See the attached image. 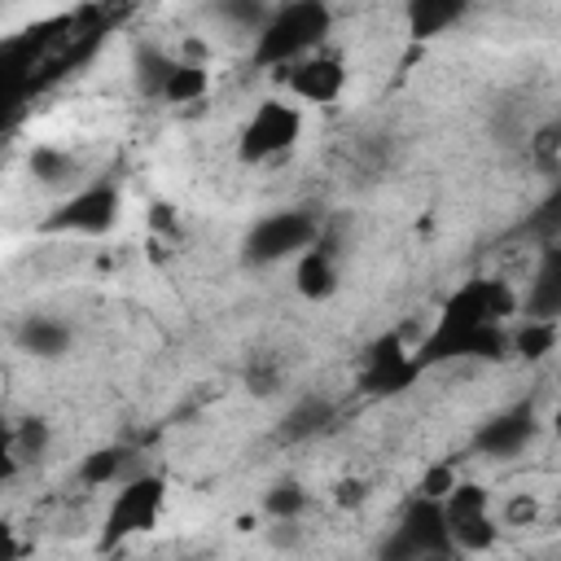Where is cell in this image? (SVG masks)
<instances>
[{
	"label": "cell",
	"mask_w": 561,
	"mask_h": 561,
	"mask_svg": "<svg viewBox=\"0 0 561 561\" xmlns=\"http://www.w3.org/2000/svg\"><path fill=\"white\" fill-rule=\"evenodd\" d=\"M333 31V9L320 0H294V4H272L267 22L259 26V35L250 39V66L280 75L294 61L311 57L316 48L329 44Z\"/></svg>",
	"instance_id": "obj_1"
},
{
	"label": "cell",
	"mask_w": 561,
	"mask_h": 561,
	"mask_svg": "<svg viewBox=\"0 0 561 561\" xmlns=\"http://www.w3.org/2000/svg\"><path fill=\"white\" fill-rule=\"evenodd\" d=\"M171 504V482L158 469H136L131 478H123L110 495L105 508L96 517V552H118L140 535H153L167 517Z\"/></svg>",
	"instance_id": "obj_2"
},
{
	"label": "cell",
	"mask_w": 561,
	"mask_h": 561,
	"mask_svg": "<svg viewBox=\"0 0 561 561\" xmlns=\"http://www.w3.org/2000/svg\"><path fill=\"white\" fill-rule=\"evenodd\" d=\"M302 131H307V110H302L298 101H289L285 92L272 88L267 96H259V101L245 110V118H241V127H237V158H241L245 167L285 162V158L298 149Z\"/></svg>",
	"instance_id": "obj_3"
},
{
	"label": "cell",
	"mask_w": 561,
	"mask_h": 561,
	"mask_svg": "<svg viewBox=\"0 0 561 561\" xmlns=\"http://www.w3.org/2000/svg\"><path fill=\"white\" fill-rule=\"evenodd\" d=\"M123 219V188L110 175H88L79 188L61 193L53 210L35 224L39 237H105Z\"/></svg>",
	"instance_id": "obj_4"
},
{
	"label": "cell",
	"mask_w": 561,
	"mask_h": 561,
	"mask_svg": "<svg viewBox=\"0 0 561 561\" xmlns=\"http://www.w3.org/2000/svg\"><path fill=\"white\" fill-rule=\"evenodd\" d=\"M320 215L302 210V206H285V210H263L245 237H241V254L250 267H272V263H294L302 250H311L320 241Z\"/></svg>",
	"instance_id": "obj_5"
},
{
	"label": "cell",
	"mask_w": 561,
	"mask_h": 561,
	"mask_svg": "<svg viewBox=\"0 0 561 561\" xmlns=\"http://www.w3.org/2000/svg\"><path fill=\"white\" fill-rule=\"evenodd\" d=\"M443 517H447V535H451V543H456V552L465 561L491 552L500 543V535H504L495 495L478 478H460L456 482V491L443 500Z\"/></svg>",
	"instance_id": "obj_6"
},
{
	"label": "cell",
	"mask_w": 561,
	"mask_h": 561,
	"mask_svg": "<svg viewBox=\"0 0 561 561\" xmlns=\"http://www.w3.org/2000/svg\"><path fill=\"white\" fill-rule=\"evenodd\" d=\"M272 83H276V92H285V96L298 101L302 110H329V105H337V101L346 96L351 70H346V57L324 44V48H316L311 57L294 61L289 70L272 75Z\"/></svg>",
	"instance_id": "obj_7"
},
{
	"label": "cell",
	"mask_w": 561,
	"mask_h": 561,
	"mask_svg": "<svg viewBox=\"0 0 561 561\" xmlns=\"http://www.w3.org/2000/svg\"><path fill=\"white\" fill-rule=\"evenodd\" d=\"M438 552H456V543L447 535L443 504L412 495L408 508L399 513V522L390 526L386 543H381V561H430Z\"/></svg>",
	"instance_id": "obj_8"
},
{
	"label": "cell",
	"mask_w": 561,
	"mask_h": 561,
	"mask_svg": "<svg viewBox=\"0 0 561 561\" xmlns=\"http://www.w3.org/2000/svg\"><path fill=\"white\" fill-rule=\"evenodd\" d=\"M421 373H425V364H421L416 342H408L403 333H386L364 351L359 390L373 399H390V394H403Z\"/></svg>",
	"instance_id": "obj_9"
},
{
	"label": "cell",
	"mask_w": 561,
	"mask_h": 561,
	"mask_svg": "<svg viewBox=\"0 0 561 561\" xmlns=\"http://www.w3.org/2000/svg\"><path fill=\"white\" fill-rule=\"evenodd\" d=\"M517 294H522V316L517 320L561 324V237H552L535 250L526 280H517Z\"/></svg>",
	"instance_id": "obj_10"
},
{
	"label": "cell",
	"mask_w": 561,
	"mask_h": 561,
	"mask_svg": "<svg viewBox=\"0 0 561 561\" xmlns=\"http://www.w3.org/2000/svg\"><path fill=\"white\" fill-rule=\"evenodd\" d=\"M535 434H539L535 408H530V403H517V408H504V412H495L491 421H482L478 434H473V447H478L482 456H491V460H508V456L526 451V447L535 443Z\"/></svg>",
	"instance_id": "obj_11"
},
{
	"label": "cell",
	"mask_w": 561,
	"mask_h": 561,
	"mask_svg": "<svg viewBox=\"0 0 561 561\" xmlns=\"http://www.w3.org/2000/svg\"><path fill=\"white\" fill-rule=\"evenodd\" d=\"M337 289H342V259L320 237L311 250H302L294 259V294L307 298V302H329Z\"/></svg>",
	"instance_id": "obj_12"
},
{
	"label": "cell",
	"mask_w": 561,
	"mask_h": 561,
	"mask_svg": "<svg viewBox=\"0 0 561 561\" xmlns=\"http://www.w3.org/2000/svg\"><path fill=\"white\" fill-rule=\"evenodd\" d=\"M210 92V61H193L175 53V66L158 92V105H202Z\"/></svg>",
	"instance_id": "obj_13"
},
{
	"label": "cell",
	"mask_w": 561,
	"mask_h": 561,
	"mask_svg": "<svg viewBox=\"0 0 561 561\" xmlns=\"http://www.w3.org/2000/svg\"><path fill=\"white\" fill-rule=\"evenodd\" d=\"M136 469H131V456L123 451V447H96V451H88L83 460H79V469H75V478H79V486H88V491H114L123 478H131Z\"/></svg>",
	"instance_id": "obj_14"
},
{
	"label": "cell",
	"mask_w": 561,
	"mask_h": 561,
	"mask_svg": "<svg viewBox=\"0 0 561 561\" xmlns=\"http://www.w3.org/2000/svg\"><path fill=\"white\" fill-rule=\"evenodd\" d=\"M460 18H465V4H451V0H412L403 9V26L412 39H438L451 26H460Z\"/></svg>",
	"instance_id": "obj_15"
},
{
	"label": "cell",
	"mask_w": 561,
	"mask_h": 561,
	"mask_svg": "<svg viewBox=\"0 0 561 561\" xmlns=\"http://www.w3.org/2000/svg\"><path fill=\"white\" fill-rule=\"evenodd\" d=\"M31 175H35L39 184L66 188V193L88 180L83 167H79V158H75L70 149H57V145H35V149H31Z\"/></svg>",
	"instance_id": "obj_16"
},
{
	"label": "cell",
	"mask_w": 561,
	"mask_h": 561,
	"mask_svg": "<svg viewBox=\"0 0 561 561\" xmlns=\"http://www.w3.org/2000/svg\"><path fill=\"white\" fill-rule=\"evenodd\" d=\"M70 324L66 320H53V316H26V324L18 329V346L35 359H57L70 351Z\"/></svg>",
	"instance_id": "obj_17"
},
{
	"label": "cell",
	"mask_w": 561,
	"mask_h": 561,
	"mask_svg": "<svg viewBox=\"0 0 561 561\" xmlns=\"http://www.w3.org/2000/svg\"><path fill=\"white\" fill-rule=\"evenodd\" d=\"M307 508H311V491L302 482H294V478L272 482L263 491V500H259V517L263 522H302Z\"/></svg>",
	"instance_id": "obj_18"
},
{
	"label": "cell",
	"mask_w": 561,
	"mask_h": 561,
	"mask_svg": "<svg viewBox=\"0 0 561 561\" xmlns=\"http://www.w3.org/2000/svg\"><path fill=\"white\" fill-rule=\"evenodd\" d=\"M561 342V324L548 320H513V355L526 364H539L543 355H552Z\"/></svg>",
	"instance_id": "obj_19"
},
{
	"label": "cell",
	"mask_w": 561,
	"mask_h": 561,
	"mask_svg": "<svg viewBox=\"0 0 561 561\" xmlns=\"http://www.w3.org/2000/svg\"><path fill=\"white\" fill-rule=\"evenodd\" d=\"M48 443H53V425L44 416H26L9 434V456L13 460H39L48 451Z\"/></svg>",
	"instance_id": "obj_20"
},
{
	"label": "cell",
	"mask_w": 561,
	"mask_h": 561,
	"mask_svg": "<svg viewBox=\"0 0 561 561\" xmlns=\"http://www.w3.org/2000/svg\"><path fill=\"white\" fill-rule=\"evenodd\" d=\"M465 473L456 469V460H430L425 469H421V478H416V491L412 495H421V500H447L451 491H456V482H460Z\"/></svg>",
	"instance_id": "obj_21"
},
{
	"label": "cell",
	"mask_w": 561,
	"mask_h": 561,
	"mask_svg": "<svg viewBox=\"0 0 561 561\" xmlns=\"http://www.w3.org/2000/svg\"><path fill=\"white\" fill-rule=\"evenodd\" d=\"M543 517V504L530 495V491H517V495H508L504 504H500V526L504 530H526V526H535Z\"/></svg>",
	"instance_id": "obj_22"
},
{
	"label": "cell",
	"mask_w": 561,
	"mask_h": 561,
	"mask_svg": "<svg viewBox=\"0 0 561 561\" xmlns=\"http://www.w3.org/2000/svg\"><path fill=\"white\" fill-rule=\"evenodd\" d=\"M526 149H530V162H535V167L561 162V118H548L543 127H535L530 140H526Z\"/></svg>",
	"instance_id": "obj_23"
},
{
	"label": "cell",
	"mask_w": 561,
	"mask_h": 561,
	"mask_svg": "<svg viewBox=\"0 0 561 561\" xmlns=\"http://www.w3.org/2000/svg\"><path fill=\"white\" fill-rule=\"evenodd\" d=\"M368 500H373V482H368V478L346 473V478L333 482V504H337V508H364Z\"/></svg>",
	"instance_id": "obj_24"
},
{
	"label": "cell",
	"mask_w": 561,
	"mask_h": 561,
	"mask_svg": "<svg viewBox=\"0 0 561 561\" xmlns=\"http://www.w3.org/2000/svg\"><path fill=\"white\" fill-rule=\"evenodd\" d=\"M548 430H552V438L561 443V403H557V408L548 412Z\"/></svg>",
	"instance_id": "obj_25"
},
{
	"label": "cell",
	"mask_w": 561,
	"mask_h": 561,
	"mask_svg": "<svg viewBox=\"0 0 561 561\" xmlns=\"http://www.w3.org/2000/svg\"><path fill=\"white\" fill-rule=\"evenodd\" d=\"M552 526H557V530H561V508H557V517H552Z\"/></svg>",
	"instance_id": "obj_26"
}]
</instances>
